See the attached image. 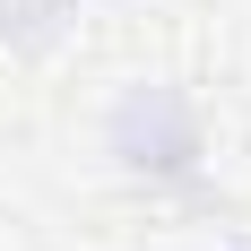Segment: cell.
I'll return each mask as SVG.
<instances>
[{
	"mask_svg": "<svg viewBox=\"0 0 251 251\" xmlns=\"http://www.w3.org/2000/svg\"><path fill=\"white\" fill-rule=\"evenodd\" d=\"M104 156H113L122 174H139V182H191L200 156H208L200 104L182 96V87H165V78L122 87L113 113H104Z\"/></svg>",
	"mask_w": 251,
	"mask_h": 251,
	"instance_id": "obj_1",
	"label": "cell"
},
{
	"mask_svg": "<svg viewBox=\"0 0 251 251\" xmlns=\"http://www.w3.org/2000/svg\"><path fill=\"white\" fill-rule=\"evenodd\" d=\"M70 9H78V0H0V44H9V52L52 44V35L70 26Z\"/></svg>",
	"mask_w": 251,
	"mask_h": 251,
	"instance_id": "obj_2",
	"label": "cell"
}]
</instances>
